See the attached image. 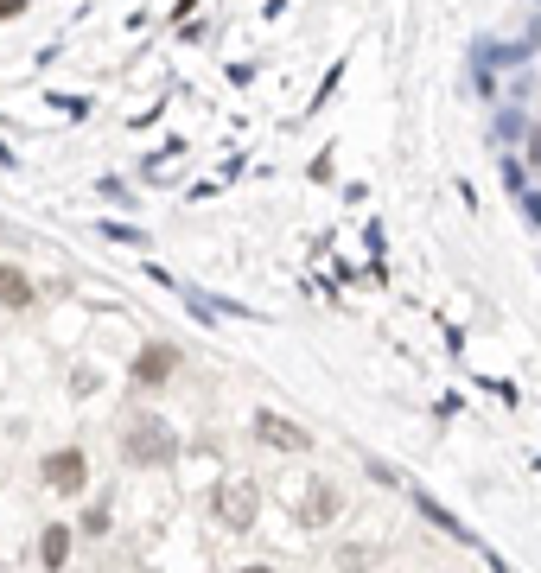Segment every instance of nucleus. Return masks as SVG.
<instances>
[{
  "label": "nucleus",
  "mask_w": 541,
  "mask_h": 573,
  "mask_svg": "<svg viewBox=\"0 0 541 573\" xmlns=\"http://www.w3.org/2000/svg\"><path fill=\"white\" fill-rule=\"evenodd\" d=\"M121 459L128 465H172L179 459V440H172L166 421H134L128 440H121Z\"/></svg>",
  "instance_id": "f257e3e1"
},
{
  "label": "nucleus",
  "mask_w": 541,
  "mask_h": 573,
  "mask_svg": "<svg viewBox=\"0 0 541 573\" xmlns=\"http://www.w3.org/2000/svg\"><path fill=\"white\" fill-rule=\"evenodd\" d=\"M39 478H45V491H58V497H77L83 484H90V465H83V453H77V446H58V453H45Z\"/></svg>",
  "instance_id": "f03ea898"
},
{
  "label": "nucleus",
  "mask_w": 541,
  "mask_h": 573,
  "mask_svg": "<svg viewBox=\"0 0 541 573\" xmlns=\"http://www.w3.org/2000/svg\"><path fill=\"white\" fill-rule=\"evenodd\" d=\"M217 516H223L230 529H249L255 516H261V491H255L249 478H223V484H217Z\"/></svg>",
  "instance_id": "7ed1b4c3"
},
{
  "label": "nucleus",
  "mask_w": 541,
  "mask_h": 573,
  "mask_svg": "<svg viewBox=\"0 0 541 573\" xmlns=\"http://www.w3.org/2000/svg\"><path fill=\"white\" fill-rule=\"evenodd\" d=\"M255 440H261V446H274V453H306L312 433H306L300 421H287V414L261 408V414H255Z\"/></svg>",
  "instance_id": "20e7f679"
},
{
  "label": "nucleus",
  "mask_w": 541,
  "mask_h": 573,
  "mask_svg": "<svg viewBox=\"0 0 541 573\" xmlns=\"http://www.w3.org/2000/svg\"><path fill=\"white\" fill-rule=\"evenodd\" d=\"M338 510H344V491H338V484H331V478L306 484V497L293 503V516H300V529H325V523H331V516H338Z\"/></svg>",
  "instance_id": "39448f33"
},
{
  "label": "nucleus",
  "mask_w": 541,
  "mask_h": 573,
  "mask_svg": "<svg viewBox=\"0 0 541 573\" xmlns=\"http://www.w3.org/2000/svg\"><path fill=\"white\" fill-rule=\"evenodd\" d=\"M172 370H179V351H172V344H153V351L134 357V382H141V389H160Z\"/></svg>",
  "instance_id": "423d86ee"
},
{
  "label": "nucleus",
  "mask_w": 541,
  "mask_h": 573,
  "mask_svg": "<svg viewBox=\"0 0 541 573\" xmlns=\"http://www.w3.org/2000/svg\"><path fill=\"white\" fill-rule=\"evenodd\" d=\"M0 306H13V312L32 306V281H26V274L13 268V262H0Z\"/></svg>",
  "instance_id": "0eeeda50"
},
{
  "label": "nucleus",
  "mask_w": 541,
  "mask_h": 573,
  "mask_svg": "<svg viewBox=\"0 0 541 573\" xmlns=\"http://www.w3.org/2000/svg\"><path fill=\"white\" fill-rule=\"evenodd\" d=\"M39 561H45V567H64V561H71V529H45Z\"/></svg>",
  "instance_id": "6e6552de"
},
{
  "label": "nucleus",
  "mask_w": 541,
  "mask_h": 573,
  "mask_svg": "<svg viewBox=\"0 0 541 573\" xmlns=\"http://www.w3.org/2000/svg\"><path fill=\"white\" fill-rule=\"evenodd\" d=\"M242 573H274V567H242Z\"/></svg>",
  "instance_id": "1a4fd4ad"
}]
</instances>
